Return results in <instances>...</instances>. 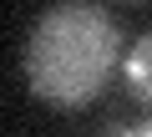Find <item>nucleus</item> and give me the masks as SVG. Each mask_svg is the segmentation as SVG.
Segmentation results:
<instances>
[{
  "label": "nucleus",
  "instance_id": "f257e3e1",
  "mask_svg": "<svg viewBox=\"0 0 152 137\" xmlns=\"http://www.w3.org/2000/svg\"><path fill=\"white\" fill-rule=\"evenodd\" d=\"M117 56H122L117 15L86 0H61L31 26L26 81L51 107H86L102 97Z\"/></svg>",
  "mask_w": 152,
  "mask_h": 137
},
{
  "label": "nucleus",
  "instance_id": "f03ea898",
  "mask_svg": "<svg viewBox=\"0 0 152 137\" xmlns=\"http://www.w3.org/2000/svg\"><path fill=\"white\" fill-rule=\"evenodd\" d=\"M122 71H127V86H132V97L152 107V31H147L142 41H132V51L122 56Z\"/></svg>",
  "mask_w": 152,
  "mask_h": 137
},
{
  "label": "nucleus",
  "instance_id": "7ed1b4c3",
  "mask_svg": "<svg viewBox=\"0 0 152 137\" xmlns=\"http://www.w3.org/2000/svg\"><path fill=\"white\" fill-rule=\"evenodd\" d=\"M137 137H152V122H147V127H137Z\"/></svg>",
  "mask_w": 152,
  "mask_h": 137
}]
</instances>
